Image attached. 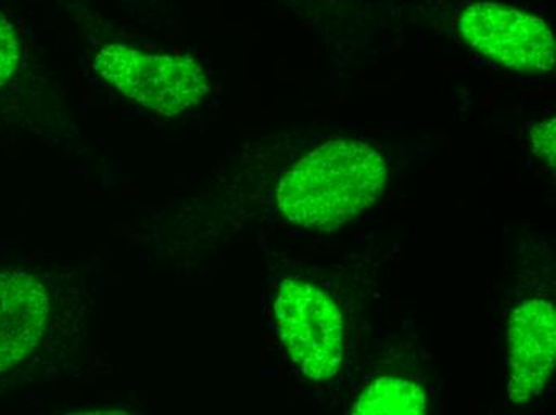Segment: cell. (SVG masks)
Listing matches in <instances>:
<instances>
[{"instance_id": "cell-7", "label": "cell", "mask_w": 556, "mask_h": 415, "mask_svg": "<svg viewBox=\"0 0 556 415\" xmlns=\"http://www.w3.org/2000/svg\"><path fill=\"white\" fill-rule=\"evenodd\" d=\"M426 410V391L417 384L399 377H381L363 391L352 414L420 415Z\"/></svg>"}, {"instance_id": "cell-5", "label": "cell", "mask_w": 556, "mask_h": 415, "mask_svg": "<svg viewBox=\"0 0 556 415\" xmlns=\"http://www.w3.org/2000/svg\"><path fill=\"white\" fill-rule=\"evenodd\" d=\"M507 393L515 406L542 393L556 358V315L554 303L529 299L520 303L508 322Z\"/></svg>"}, {"instance_id": "cell-6", "label": "cell", "mask_w": 556, "mask_h": 415, "mask_svg": "<svg viewBox=\"0 0 556 415\" xmlns=\"http://www.w3.org/2000/svg\"><path fill=\"white\" fill-rule=\"evenodd\" d=\"M46 286L26 272H0V374L39 346L49 320Z\"/></svg>"}, {"instance_id": "cell-9", "label": "cell", "mask_w": 556, "mask_h": 415, "mask_svg": "<svg viewBox=\"0 0 556 415\" xmlns=\"http://www.w3.org/2000/svg\"><path fill=\"white\" fill-rule=\"evenodd\" d=\"M555 119L541 121L531 131L532 147L535 155L544 158L552 168L555 167Z\"/></svg>"}, {"instance_id": "cell-3", "label": "cell", "mask_w": 556, "mask_h": 415, "mask_svg": "<svg viewBox=\"0 0 556 415\" xmlns=\"http://www.w3.org/2000/svg\"><path fill=\"white\" fill-rule=\"evenodd\" d=\"M281 340L298 369L314 382L338 376L344 360V322L330 296L301 280L281 283L276 300Z\"/></svg>"}, {"instance_id": "cell-1", "label": "cell", "mask_w": 556, "mask_h": 415, "mask_svg": "<svg viewBox=\"0 0 556 415\" xmlns=\"http://www.w3.org/2000/svg\"><path fill=\"white\" fill-rule=\"evenodd\" d=\"M388 181L378 148L328 141L301 158L278 184L281 215L301 228L333 231L376 204Z\"/></svg>"}, {"instance_id": "cell-8", "label": "cell", "mask_w": 556, "mask_h": 415, "mask_svg": "<svg viewBox=\"0 0 556 415\" xmlns=\"http://www.w3.org/2000/svg\"><path fill=\"white\" fill-rule=\"evenodd\" d=\"M20 61V42L9 20L0 13V87L13 76Z\"/></svg>"}, {"instance_id": "cell-2", "label": "cell", "mask_w": 556, "mask_h": 415, "mask_svg": "<svg viewBox=\"0 0 556 415\" xmlns=\"http://www.w3.org/2000/svg\"><path fill=\"white\" fill-rule=\"evenodd\" d=\"M94 70L125 96L167 117L195 106L210 90L195 60L149 55L122 43L101 50Z\"/></svg>"}, {"instance_id": "cell-4", "label": "cell", "mask_w": 556, "mask_h": 415, "mask_svg": "<svg viewBox=\"0 0 556 415\" xmlns=\"http://www.w3.org/2000/svg\"><path fill=\"white\" fill-rule=\"evenodd\" d=\"M464 40L486 59L527 74H548L555 66L551 26L531 13L496 2H477L459 20Z\"/></svg>"}]
</instances>
